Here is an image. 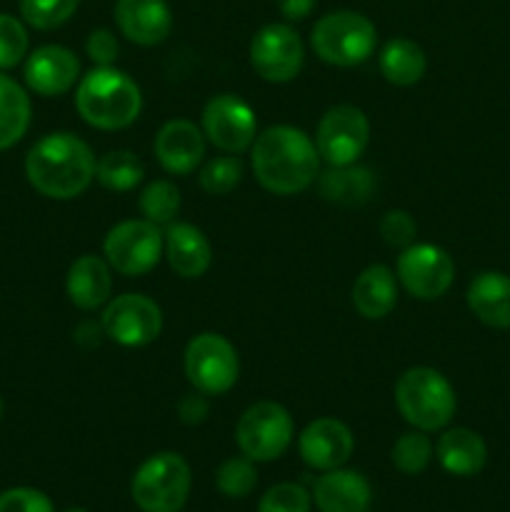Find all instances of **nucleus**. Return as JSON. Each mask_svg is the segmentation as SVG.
Listing matches in <instances>:
<instances>
[{
    "label": "nucleus",
    "mask_w": 510,
    "mask_h": 512,
    "mask_svg": "<svg viewBox=\"0 0 510 512\" xmlns=\"http://www.w3.org/2000/svg\"><path fill=\"white\" fill-rule=\"evenodd\" d=\"M250 165L258 183L273 195L303 193L320 175L315 140L293 125H270L255 135Z\"/></svg>",
    "instance_id": "f257e3e1"
},
{
    "label": "nucleus",
    "mask_w": 510,
    "mask_h": 512,
    "mask_svg": "<svg viewBox=\"0 0 510 512\" xmlns=\"http://www.w3.org/2000/svg\"><path fill=\"white\" fill-rule=\"evenodd\" d=\"M93 150L68 130L48 133L25 155V178L35 193L50 200H73L95 180Z\"/></svg>",
    "instance_id": "f03ea898"
},
{
    "label": "nucleus",
    "mask_w": 510,
    "mask_h": 512,
    "mask_svg": "<svg viewBox=\"0 0 510 512\" xmlns=\"http://www.w3.org/2000/svg\"><path fill=\"white\" fill-rule=\"evenodd\" d=\"M78 115L95 130H123L138 120L143 110L140 85L123 70L95 65L90 73L80 75L75 88Z\"/></svg>",
    "instance_id": "7ed1b4c3"
},
{
    "label": "nucleus",
    "mask_w": 510,
    "mask_h": 512,
    "mask_svg": "<svg viewBox=\"0 0 510 512\" xmlns=\"http://www.w3.org/2000/svg\"><path fill=\"white\" fill-rule=\"evenodd\" d=\"M395 405L408 425L423 433L443 430L453 420L458 398L455 388L435 368H408L395 383Z\"/></svg>",
    "instance_id": "20e7f679"
},
{
    "label": "nucleus",
    "mask_w": 510,
    "mask_h": 512,
    "mask_svg": "<svg viewBox=\"0 0 510 512\" xmlns=\"http://www.w3.org/2000/svg\"><path fill=\"white\" fill-rule=\"evenodd\" d=\"M310 45L323 63L335 68H355L375 53L378 30L355 10H333L310 30Z\"/></svg>",
    "instance_id": "39448f33"
},
{
    "label": "nucleus",
    "mask_w": 510,
    "mask_h": 512,
    "mask_svg": "<svg viewBox=\"0 0 510 512\" xmlns=\"http://www.w3.org/2000/svg\"><path fill=\"white\" fill-rule=\"evenodd\" d=\"M190 465L178 453H158L133 475L130 495L143 512H178L190 495Z\"/></svg>",
    "instance_id": "423d86ee"
},
{
    "label": "nucleus",
    "mask_w": 510,
    "mask_h": 512,
    "mask_svg": "<svg viewBox=\"0 0 510 512\" xmlns=\"http://www.w3.org/2000/svg\"><path fill=\"white\" fill-rule=\"evenodd\" d=\"M293 435V418L283 405L273 403V400L250 405L235 425V443H238L240 453L253 463L278 460L290 448Z\"/></svg>",
    "instance_id": "0eeeda50"
},
{
    "label": "nucleus",
    "mask_w": 510,
    "mask_h": 512,
    "mask_svg": "<svg viewBox=\"0 0 510 512\" xmlns=\"http://www.w3.org/2000/svg\"><path fill=\"white\" fill-rule=\"evenodd\" d=\"M185 378L198 393L225 395L240 375V358L235 345L220 333H200L185 348Z\"/></svg>",
    "instance_id": "6e6552de"
},
{
    "label": "nucleus",
    "mask_w": 510,
    "mask_h": 512,
    "mask_svg": "<svg viewBox=\"0 0 510 512\" xmlns=\"http://www.w3.org/2000/svg\"><path fill=\"white\" fill-rule=\"evenodd\" d=\"M165 250L160 228L150 220H123L113 225L103 240V255L115 273L140 278L155 270Z\"/></svg>",
    "instance_id": "1a4fd4ad"
},
{
    "label": "nucleus",
    "mask_w": 510,
    "mask_h": 512,
    "mask_svg": "<svg viewBox=\"0 0 510 512\" xmlns=\"http://www.w3.org/2000/svg\"><path fill=\"white\" fill-rule=\"evenodd\" d=\"M100 328L105 338L123 348H145L163 330V310L148 295L125 293L105 303Z\"/></svg>",
    "instance_id": "9d476101"
},
{
    "label": "nucleus",
    "mask_w": 510,
    "mask_h": 512,
    "mask_svg": "<svg viewBox=\"0 0 510 512\" xmlns=\"http://www.w3.org/2000/svg\"><path fill=\"white\" fill-rule=\"evenodd\" d=\"M370 143V120L355 105H333L325 110L315 130V148L328 165H353Z\"/></svg>",
    "instance_id": "9b49d317"
},
{
    "label": "nucleus",
    "mask_w": 510,
    "mask_h": 512,
    "mask_svg": "<svg viewBox=\"0 0 510 512\" xmlns=\"http://www.w3.org/2000/svg\"><path fill=\"white\" fill-rule=\"evenodd\" d=\"M398 283L408 295L418 300H438L450 290L455 280V263L440 245L413 243L400 250L395 263Z\"/></svg>",
    "instance_id": "f8f14e48"
},
{
    "label": "nucleus",
    "mask_w": 510,
    "mask_h": 512,
    "mask_svg": "<svg viewBox=\"0 0 510 512\" xmlns=\"http://www.w3.org/2000/svg\"><path fill=\"white\" fill-rule=\"evenodd\" d=\"M305 63V45L288 23H268L250 40V65L268 83H290Z\"/></svg>",
    "instance_id": "ddd939ff"
},
{
    "label": "nucleus",
    "mask_w": 510,
    "mask_h": 512,
    "mask_svg": "<svg viewBox=\"0 0 510 512\" xmlns=\"http://www.w3.org/2000/svg\"><path fill=\"white\" fill-rule=\"evenodd\" d=\"M200 130L215 148L228 155H240L253 145L258 135L255 110L233 93H220L205 103Z\"/></svg>",
    "instance_id": "4468645a"
},
{
    "label": "nucleus",
    "mask_w": 510,
    "mask_h": 512,
    "mask_svg": "<svg viewBox=\"0 0 510 512\" xmlns=\"http://www.w3.org/2000/svg\"><path fill=\"white\" fill-rule=\"evenodd\" d=\"M355 450L353 430L338 418H318L303 428L298 438V453L308 468L328 473L343 468Z\"/></svg>",
    "instance_id": "2eb2a0df"
},
{
    "label": "nucleus",
    "mask_w": 510,
    "mask_h": 512,
    "mask_svg": "<svg viewBox=\"0 0 510 512\" xmlns=\"http://www.w3.org/2000/svg\"><path fill=\"white\" fill-rule=\"evenodd\" d=\"M25 85L35 95L58 98L73 90L80 80V60L63 45H40L25 60Z\"/></svg>",
    "instance_id": "dca6fc26"
},
{
    "label": "nucleus",
    "mask_w": 510,
    "mask_h": 512,
    "mask_svg": "<svg viewBox=\"0 0 510 512\" xmlns=\"http://www.w3.org/2000/svg\"><path fill=\"white\" fill-rule=\"evenodd\" d=\"M153 150L165 173L190 175L200 168L205 158V135L190 120H168L155 135Z\"/></svg>",
    "instance_id": "f3484780"
},
{
    "label": "nucleus",
    "mask_w": 510,
    "mask_h": 512,
    "mask_svg": "<svg viewBox=\"0 0 510 512\" xmlns=\"http://www.w3.org/2000/svg\"><path fill=\"white\" fill-rule=\"evenodd\" d=\"M115 25L130 43L153 48L168 40L173 30V13L168 0H118Z\"/></svg>",
    "instance_id": "a211bd4d"
},
{
    "label": "nucleus",
    "mask_w": 510,
    "mask_h": 512,
    "mask_svg": "<svg viewBox=\"0 0 510 512\" xmlns=\"http://www.w3.org/2000/svg\"><path fill=\"white\" fill-rule=\"evenodd\" d=\"M165 258L175 275L185 280L200 278L213 265V248L200 228L190 223H170L163 233Z\"/></svg>",
    "instance_id": "6ab92c4d"
},
{
    "label": "nucleus",
    "mask_w": 510,
    "mask_h": 512,
    "mask_svg": "<svg viewBox=\"0 0 510 512\" xmlns=\"http://www.w3.org/2000/svg\"><path fill=\"white\" fill-rule=\"evenodd\" d=\"M313 500L320 512H368L373 490L355 470L335 468L315 480Z\"/></svg>",
    "instance_id": "aec40b11"
},
{
    "label": "nucleus",
    "mask_w": 510,
    "mask_h": 512,
    "mask_svg": "<svg viewBox=\"0 0 510 512\" xmlns=\"http://www.w3.org/2000/svg\"><path fill=\"white\" fill-rule=\"evenodd\" d=\"M65 293L80 310L105 308L113 293V268L98 255H80L73 260L65 278Z\"/></svg>",
    "instance_id": "412c9836"
},
{
    "label": "nucleus",
    "mask_w": 510,
    "mask_h": 512,
    "mask_svg": "<svg viewBox=\"0 0 510 512\" xmlns=\"http://www.w3.org/2000/svg\"><path fill=\"white\" fill-rule=\"evenodd\" d=\"M468 308L488 328H510V275L498 270L478 273L468 285Z\"/></svg>",
    "instance_id": "4be33fe9"
},
{
    "label": "nucleus",
    "mask_w": 510,
    "mask_h": 512,
    "mask_svg": "<svg viewBox=\"0 0 510 512\" xmlns=\"http://www.w3.org/2000/svg\"><path fill=\"white\" fill-rule=\"evenodd\" d=\"M355 310L365 320H383L398 305V275L388 265H368L353 283Z\"/></svg>",
    "instance_id": "5701e85b"
},
{
    "label": "nucleus",
    "mask_w": 510,
    "mask_h": 512,
    "mask_svg": "<svg viewBox=\"0 0 510 512\" xmlns=\"http://www.w3.org/2000/svg\"><path fill=\"white\" fill-rule=\"evenodd\" d=\"M435 455H438V463L443 465L445 473L458 475V478H473L485 468L488 448L475 430L450 428L440 435Z\"/></svg>",
    "instance_id": "b1692460"
},
{
    "label": "nucleus",
    "mask_w": 510,
    "mask_h": 512,
    "mask_svg": "<svg viewBox=\"0 0 510 512\" xmlns=\"http://www.w3.org/2000/svg\"><path fill=\"white\" fill-rule=\"evenodd\" d=\"M318 190L328 203L363 205L375 190V175L358 163L328 165V170L318 175Z\"/></svg>",
    "instance_id": "393cba45"
},
{
    "label": "nucleus",
    "mask_w": 510,
    "mask_h": 512,
    "mask_svg": "<svg viewBox=\"0 0 510 512\" xmlns=\"http://www.w3.org/2000/svg\"><path fill=\"white\" fill-rule=\"evenodd\" d=\"M380 75L388 80L390 85L398 88H410V85L420 83L428 68L423 48L410 38H390L383 45L378 55Z\"/></svg>",
    "instance_id": "a878e982"
},
{
    "label": "nucleus",
    "mask_w": 510,
    "mask_h": 512,
    "mask_svg": "<svg viewBox=\"0 0 510 512\" xmlns=\"http://www.w3.org/2000/svg\"><path fill=\"white\" fill-rule=\"evenodd\" d=\"M30 95L23 85L0 70V150H8L23 140L30 128Z\"/></svg>",
    "instance_id": "bb28decb"
},
{
    "label": "nucleus",
    "mask_w": 510,
    "mask_h": 512,
    "mask_svg": "<svg viewBox=\"0 0 510 512\" xmlns=\"http://www.w3.org/2000/svg\"><path fill=\"white\" fill-rule=\"evenodd\" d=\"M143 178V160L130 150H110L95 165V180L113 193H128V190L138 188Z\"/></svg>",
    "instance_id": "cd10ccee"
},
{
    "label": "nucleus",
    "mask_w": 510,
    "mask_h": 512,
    "mask_svg": "<svg viewBox=\"0 0 510 512\" xmlns=\"http://www.w3.org/2000/svg\"><path fill=\"white\" fill-rule=\"evenodd\" d=\"M138 208L145 220L155 223L158 228H163V225L168 228L180 213V190L170 180H153L140 193Z\"/></svg>",
    "instance_id": "c85d7f7f"
},
{
    "label": "nucleus",
    "mask_w": 510,
    "mask_h": 512,
    "mask_svg": "<svg viewBox=\"0 0 510 512\" xmlns=\"http://www.w3.org/2000/svg\"><path fill=\"white\" fill-rule=\"evenodd\" d=\"M390 460L405 475H420L433 460V443L423 430H410L395 440L390 450Z\"/></svg>",
    "instance_id": "c756f323"
},
{
    "label": "nucleus",
    "mask_w": 510,
    "mask_h": 512,
    "mask_svg": "<svg viewBox=\"0 0 510 512\" xmlns=\"http://www.w3.org/2000/svg\"><path fill=\"white\" fill-rule=\"evenodd\" d=\"M245 168L238 155H218L200 168L198 183L208 195H228L243 180Z\"/></svg>",
    "instance_id": "7c9ffc66"
},
{
    "label": "nucleus",
    "mask_w": 510,
    "mask_h": 512,
    "mask_svg": "<svg viewBox=\"0 0 510 512\" xmlns=\"http://www.w3.org/2000/svg\"><path fill=\"white\" fill-rule=\"evenodd\" d=\"M80 0H20V18L35 30H55L68 23Z\"/></svg>",
    "instance_id": "2f4dec72"
},
{
    "label": "nucleus",
    "mask_w": 510,
    "mask_h": 512,
    "mask_svg": "<svg viewBox=\"0 0 510 512\" xmlns=\"http://www.w3.org/2000/svg\"><path fill=\"white\" fill-rule=\"evenodd\" d=\"M215 485L225 498H248L258 485V470L255 463L245 455L228 458L215 473Z\"/></svg>",
    "instance_id": "473e14b6"
},
{
    "label": "nucleus",
    "mask_w": 510,
    "mask_h": 512,
    "mask_svg": "<svg viewBox=\"0 0 510 512\" xmlns=\"http://www.w3.org/2000/svg\"><path fill=\"white\" fill-rule=\"evenodd\" d=\"M28 48L30 38L23 18L0 13V70H10L23 63Z\"/></svg>",
    "instance_id": "72a5a7b5"
},
{
    "label": "nucleus",
    "mask_w": 510,
    "mask_h": 512,
    "mask_svg": "<svg viewBox=\"0 0 510 512\" xmlns=\"http://www.w3.org/2000/svg\"><path fill=\"white\" fill-rule=\"evenodd\" d=\"M313 495L298 483H278L260 498L258 512H310Z\"/></svg>",
    "instance_id": "f704fd0d"
},
{
    "label": "nucleus",
    "mask_w": 510,
    "mask_h": 512,
    "mask_svg": "<svg viewBox=\"0 0 510 512\" xmlns=\"http://www.w3.org/2000/svg\"><path fill=\"white\" fill-rule=\"evenodd\" d=\"M380 238L385 240V245L390 248L405 250L415 243L418 238V223L413 220V215L405 213V210H388L380 220Z\"/></svg>",
    "instance_id": "c9c22d12"
},
{
    "label": "nucleus",
    "mask_w": 510,
    "mask_h": 512,
    "mask_svg": "<svg viewBox=\"0 0 510 512\" xmlns=\"http://www.w3.org/2000/svg\"><path fill=\"white\" fill-rule=\"evenodd\" d=\"M0 512H55L45 493L35 488H10L0 493Z\"/></svg>",
    "instance_id": "e433bc0d"
},
{
    "label": "nucleus",
    "mask_w": 510,
    "mask_h": 512,
    "mask_svg": "<svg viewBox=\"0 0 510 512\" xmlns=\"http://www.w3.org/2000/svg\"><path fill=\"white\" fill-rule=\"evenodd\" d=\"M85 53L93 60V65L105 68V65H113L115 60H118L120 43L118 38H115L113 30L98 28L88 35V40H85Z\"/></svg>",
    "instance_id": "4c0bfd02"
},
{
    "label": "nucleus",
    "mask_w": 510,
    "mask_h": 512,
    "mask_svg": "<svg viewBox=\"0 0 510 512\" xmlns=\"http://www.w3.org/2000/svg\"><path fill=\"white\" fill-rule=\"evenodd\" d=\"M208 410H210L208 395L198 393V390L185 395V398H180L178 403V415L185 425H200L205 418H208Z\"/></svg>",
    "instance_id": "58836bf2"
},
{
    "label": "nucleus",
    "mask_w": 510,
    "mask_h": 512,
    "mask_svg": "<svg viewBox=\"0 0 510 512\" xmlns=\"http://www.w3.org/2000/svg\"><path fill=\"white\" fill-rule=\"evenodd\" d=\"M318 0H278V10L285 20H305L315 10Z\"/></svg>",
    "instance_id": "ea45409f"
},
{
    "label": "nucleus",
    "mask_w": 510,
    "mask_h": 512,
    "mask_svg": "<svg viewBox=\"0 0 510 512\" xmlns=\"http://www.w3.org/2000/svg\"><path fill=\"white\" fill-rule=\"evenodd\" d=\"M65 512H88V510H83V508H70V510H65Z\"/></svg>",
    "instance_id": "a19ab883"
},
{
    "label": "nucleus",
    "mask_w": 510,
    "mask_h": 512,
    "mask_svg": "<svg viewBox=\"0 0 510 512\" xmlns=\"http://www.w3.org/2000/svg\"><path fill=\"white\" fill-rule=\"evenodd\" d=\"M0 420H3V400H0Z\"/></svg>",
    "instance_id": "79ce46f5"
}]
</instances>
